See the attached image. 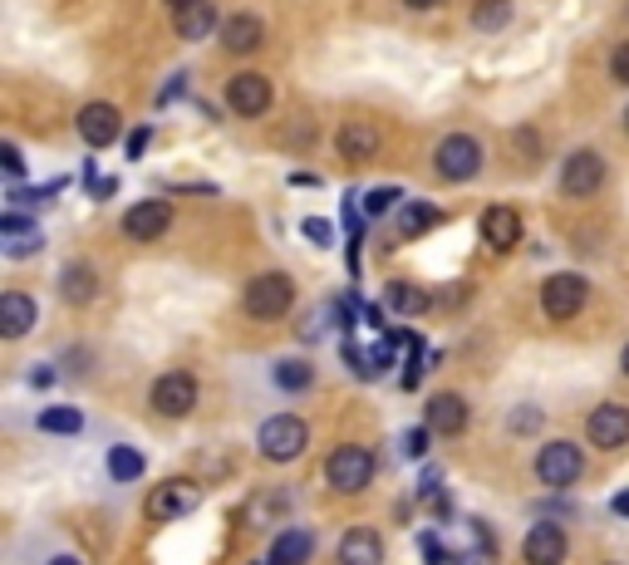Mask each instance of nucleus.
I'll list each match as a JSON object with an SVG mask.
<instances>
[{
    "label": "nucleus",
    "instance_id": "6e6552de",
    "mask_svg": "<svg viewBox=\"0 0 629 565\" xmlns=\"http://www.w3.org/2000/svg\"><path fill=\"white\" fill-rule=\"evenodd\" d=\"M147 404H153V413H163V418H187L197 408V378L182 374V369H173V374H163L153 388H147Z\"/></svg>",
    "mask_w": 629,
    "mask_h": 565
},
{
    "label": "nucleus",
    "instance_id": "c03bdc74",
    "mask_svg": "<svg viewBox=\"0 0 629 565\" xmlns=\"http://www.w3.org/2000/svg\"><path fill=\"white\" fill-rule=\"evenodd\" d=\"M49 565H84V561H74V555H55Z\"/></svg>",
    "mask_w": 629,
    "mask_h": 565
},
{
    "label": "nucleus",
    "instance_id": "72a5a7b5",
    "mask_svg": "<svg viewBox=\"0 0 629 565\" xmlns=\"http://www.w3.org/2000/svg\"><path fill=\"white\" fill-rule=\"evenodd\" d=\"M423 561H428V565H448V545H442L438 536H423Z\"/></svg>",
    "mask_w": 629,
    "mask_h": 565
},
{
    "label": "nucleus",
    "instance_id": "2eb2a0df",
    "mask_svg": "<svg viewBox=\"0 0 629 565\" xmlns=\"http://www.w3.org/2000/svg\"><path fill=\"white\" fill-rule=\"evenodd\" d=\"M423 423H428L432 433H442V437H458L462 428H467V398L462 394H432L428 404H423Z\"/></svg>",
    "mask_w": 629,
    "mask_h": 565
},
{
    "label": "nucleus",
    "instance_id": "a878e982",
    "mask_svg": "<svg viewBox=\"0 0 629 565\" xmlns=\"http://www.w3.org/2000/svg\"><path fill=\"white\" fill-rule=\"evenodd\" d=\"M442 221V207H432V202H408V207L399 212V231L403 237H423V231H432Z\"/></svg>",
    "mask_w": 629,
    "mask_h": 565
},
{
    "label": "nucleus",
    "instance_id": "39448f33",
    "mask_svg": "<svg viewBox=\"0 0 629 565\" xmlns=\"http://www.w3.org/2000/svg\"><path fill=\"white\" fill-rule=\"evenodd\" d=\"M585 305H590V280L575 276V271H560V276H550L546 286H541V310H546V320H570Z\"/></svg>",
    "mask_w": 629,
    "mask_h": 565
},
{
    "label": "nucleus",
    "instance_id": "1a4fd4ad",
    "mask_svg": "<svg viewBox=\"0 0 629 565\" xmlns=\"http://www.w3.org/2000/svg\"><path fill=\"white\" fill-rule=\"evenodd\" d=\"M226 109L236 113V119H261L265 109H271V80L265 74H232L226 80Z\"/></svg>",
    "mask_w": 629,
    "mask_h": 565
},
{
    "label": "nucleus",
    "instance_id": "2f4dec72",
    "mask_svg": "<svg viewBox=\"0 0 629 565\" xmlns=\"http://www.w3.org/2000/svg\"><path fill=\"white\" fill-rule=\"evenodd\" d=\"M305 237H310L314 247H330L334 231H330V221H324V217H305Z\"/></svg>",
    "mask_w": 629,
    "mask_h": 565
},
{
    "label": "nucleus",
    "instance_id": "4be33fe9",
    "mask_svg": "<svg viewBox=\"0 0 629 565\" xmlns=\"http://www.w3.org/2000/svg\"><path fill=\"white\" fill-rule=\"evenodd\" d=\"M212 31H216L212 0H187L182 11H177V35H182V40H206Z\"/></svg>",
    "mask_w": 629,
    "mask_h": 565
},
{
    "label": "nucleus",
    "instance_id": "9b49d317",
    "mask_svg": "<svg viewBox=\"0 0 629 565\" xmlns=\"http://www.w3.org/2000/svg\"><path fill=\"white\" fill-rule=\"evenodd\" d=\"M118 133H123V113H118L114 104L94 99L79 109V139H84L88 148H108V143H118Z\"/></svg>",
    "mask_w": 629,
    "mask_h": 565
},
{
    "label": "nucleus",
    "instance_id": "bb28decb",
    "mask_svg": "<svg viewBox=\"0 0 629 565\" xmlns=\"http://www.w3.org/2000/svg\"><path fill=\"white\" fill-rule=\"evenodd\" d=\"M511 25V0H477L472 5V31H507Z\"/></svg>",
    "mask_w": 629,
    "mask_h": 565
},
{
    "label": "nucleus",
    "instance_id": "0eeeda50",
    "mask_svg": "<svg viewBox=\"0 0 629 565\" xmlns=\"http://www.w3.org/2000/svg\"><path fill=\"white\" fill-rule=\"evenodd\" d=\"M605 188V158L595 148H575L560 163V192L566 197H595Z\"/></svg>",
    "mask_w": 629,
    "mask_h": 565
},
{
    "label": "nucleus",
    "instance_id": "4468645a",
    "mask_svg": "<svg viewBox=\"0 0 629 565\" xmlns=\"http://www.w3.org/2000/svg\"><path fill=\"white\" fill-rule=\"evenodd\" d=\"M570 551L566 531H560L556 521H536L526 531V541H521V555H526V565H560Z\"/></svg>",
    "mask_w": 629,
    "mask_h": 565
},
{
    "label": "nucleus",
    "instance_id": "a19ab883",
    "mask_svg": "<svg viewBox=\"0 0 629 565\" xmlns=\"http://www.w3.org/2000/svg\"><path fill=\"white\" fill-rule=\"evenodd\" d=\"M114 188H118V182H114V178H94V188H88V192H94V197H98V202H104V197H114Z\"/></svg>",
    "mask_w": 629,
    "mask_h": 565
},
{
    "label": "nucleus",
    "instance_id": "58836bf2",
    "mask_svg": "<svg viewBox=\"0 0 629 565\" xmlns=\"http://www.w3.org/2000/svg\"><path fill=\"white\" fill-rule=\"evenodd\" d=\"M147 139H153V133H147V129H138L133 139H128V158H143V153H147Z\"/></svg>",
    "mask_w": 629,
    "mask_h": 565
},
{
    "label": "nucleus",
    "instance_id": "6ab92c4d",
    "mask_svg": "<svg viewBox=\"0 0 629 565\" xmlns=\"http://www.w3.org/2000/svg\"><path fill=\"white\" fill-rule=\"evenodd\" d=\"M222 45L232 55H251L256 45L265 40V25H261V15H251V11H241V15H232V21H222Z\"/></svg>",
    "mask_w": 629,
    "mask_h": 565
},
{
    "label": "nucleus",
    "instance_id": "79ce46f5",
    "mask_svg": "<svg viewBox=\"0 0 629 565\" xmlns=\"http://www.w3.org/2000/svg\"><path fill=\"white\" fill-rule=\"evenodd\" d=\"M403 5H408V11H432L438 0H403Z\"/></svg>",
    "mask_w": 629,
    "mask_h": 565
},
{
    "label": "nucleus",
    "instance_id": "f8f14e48",
    "mask_svg": "<svg viewBox=\"0 0 629 565\" xmlns=\"http://www.w3.org/2000/svg\"><path fill=\"white\" fill-rule=\"evenodd\" d=\"M167 227H173V207L157 197L133 202V207L123 212V237H133V241H157Z\"/></svg>",
    "mask_w": 629,
    "mask_h": 565
},
{
    "label": "nucleus",
    "instance_id": "f704fd0d",
    "mask_svg": "<svg viewBox=\"0 0 629 565\" xmlns=\"http://www.w3.org/2000/svg\"><path fill=\"white\" fill-rule=\"evenodd\" d=\"M511 428H517V433H536L541 413H536V408H517V413H511Z\"/></svg>",
    "mask_w": 629,
    "mask_h": 565
},
{
    "label": "nucleus",
    "instance_id": "a211bd4d",
    "mask_svg": "<svg viewBox=\"0 0 629 565\" xmlns=\"http://www.w3.org/2000/svg\"><path fill=\"white\" fill-rule=\"evenodd\" d=\"M379 561H383L379 531H369V526H349V531L340 536V565H379Z\"/></svg>",
    "mask_w": 629,
    "mask_h": 565
},
{
    "label": "nucleus",
    "instance_id": "20e7f679",
    "mask_svg": "<svg viewBox=\"0 0 629 565\" xmlns=\"http://www.w3.org/2000/svg\"><path fill=\"white\" fill-rule=\"evenodd\" d=\"M432 168L448 182H472L482 172V143L472 133H448L438 143V153H432Z\"/></svg>",
    "mask_w": 629,
    "mask_h": 565
},
{
    "label": "nucleus",
    "instance_id": "37998d69",
    "mask_svg": "<svg viewBox=\"0 0 629 565\" xmlns=\"http://www.w3.org/2000/svg\"><path fill=\"white\" fill-rule=\"evenodd\" d=\"M615 512H619V516H629V492H619V496H615Z\"/></svg>",
    "mask_w": 629,
    "mask_h": 565
},
{
    "label": "nucleus",
    "instance_id": "412c9836",
    "mask_svg": "<svg viewBox=\"0 0 629 565\" xmlns=\"http://www.w3.org/2000/svg\"><path fill=\"white\" fill-rule=\"evenodd\" d=\"M29 325H35V300H29L25 290H5V296H0V335L20 339Z\"/></svg>",
    "mask_w": 629,
    "mask_h": 565
},
{
    "label": "nucleus",
    "instance_id": "aec40b11",
    "mask_svg": "<svg viewBox=\"0 0 629 565\" xmlns=\"http://www.w3.org/2000/svg\"><path fill=\"white\" fill-rule=\"evenodd\" d=\"M59 296H64V305H88V300L98 296V276L88 261H69L64 271H59Z\"/></svg>",
    "mask_w": 629,
    "mask_h": 565
},
{
    "label": "nucleus",
    "instance_id": "473e14b6",
    "mask_svg": "<svg viewBox=\"0 0 629 565\" xmlns=\"http://www.w3.org/2000/svg\"><path fill=\"white\" fill-rule=\"evenodd\" d=\"M458 565H501V561H497V551H491V545H472L467 555H458Z\"/></svg>",
    "mask_w": 629,
    "mask_h": 565
},
{
    "label": "nucleus",
    "instance_id": "5701e85b",
    "mask_svg": "<svg viewBox=\"0 0 629 565\" xmlns=\"http://www.w3.org/2000/svg\"><path fill=\"white\" fill-rule=\"evenodd\" d=\"M310 551H314V541H310L305 531H281V536H275L271 561H265V565H305V561H310Z\"/></svg>",
    "mask_w": 629,
    "mask_h": 565
},
{
    "label": "nucleus",
    "instance_id": "4c0bfd02",
    "mask_svg": "<svg viewBox=\"0 0 629 565\" xmlns=\"http://www.w3.org/2000/svg\"><path fill=\"white\" fill-rule=\"evenodd\" d=\"M0 163H5V172H10V178H25V163H20V153L10 148V143H5V148H0Z\"/></svg>",
    "mask_w": 629,
    "mask_h": 565
},
{
    "label": "nucleus",
    "instance_id": "ea45409f",
    "mask_svg": "<svg viewBox=\"0 0 629 565\" xmlns=\"http://www.w3.org/2000/svg\"><path fill=\"white\" fill-rule=\"evenodd\" d=\"M29 384H35V388H49V384H55V369H49V364L29 369Z\"/></svg>",
    "mask_w": 629,
    "mask_h": 565
},
{
    "label": "nucleus",
    "instance_id": "c9c22d12",
    "mask_svg": "<svg viewBox=\"0 0 629 565\" xmlns=\"http://www.w3.org/2000/svg\"><path fill=\"white\" fill-rule=\"evenodd\" d=\"M344 364H349V369H354V374H359V378H369V374H373V364H369V359L359 354V349H354V339H349V345H344Z\"/></svg>",
    "mask_w": 629,
    "mask_h": 565
},
{
    "label": "nucleus",
    "instance_id": "49530a36",
    "mask_svg": "<svg viewBox=\"0 0 629 565\" xmlns=\"http://www.w3.org/2000/svg\"><path fill=\"white\" fill-rule=\"evenodd\" d=\"M167 5H173V11H182V5H187V0H167Z\"/></svg>",
    "mask_w": 629,
    "mask_h": 565
},
{
    "label": "nucleus",
    "instance_id": "cd10ccee",
    "mask_svg": "<svg viewBox=\"0 0 629 565\" xmlns=\"http://www.w3.org/2000/svg\"><path fill=\"white\" fill-rule=\"evenodd\" d=\"M108 477L114 482H138L143 477V453L138 447H108Z\"/></svg>",
    "mask_w": 629,
    "mask_h": 565
},
{
    "label": "nucleus",
    "instance_id": "f3484780",
    "mask_svg": "<svg viewBox=\"0 0 629 565\" xmlns=\"http://www.w3.org/2000/svg\"><path fill=\"white\" fill-rule=\"evenodd\" d=\"M482 241H487L491 251H511L521 241V217H517V207H487L482 212Z\"/></svg>",
    "mask_w": 629,
    "mask_h": 565
},
{
    "label": "nucleus",
    "instance_id": "7c9ffc66",
    "mask_svg": "<svg viewBox=\"0 0 629 565\" xmlns=\"http://www.w3.org/2000/svg\"><path fill=\"white\" fill-rule=\"evenodd\" d=\"M609 74H615L619 84H629V40H619L615 50H609Z\"/></svg>",
    "mask_w": 629,
    "mask_h": 565
},
{
    "label": "nucleus",
    "instance_id": "c85d7f7f",
    "mask_svg": "<svg viewBox=\"0 0 629 565\" xmlns=\"http://www.w3.org/2000/svg\"><path fill=\"white\" fill-rule=\"evenodd\" d=\"M39 433H55V437L84 433V413H79V408H45V413H39Z\"/></svg>",
    "mask_w": 629,
    "mask_h": 565
},
{
    "label": "nucleus",
    "instance_id": "dca6fc26",
    "mask_svg": "<svg viewBox=\"0 0 629 565\" xmlns=\"http://www.w3.org/2000/svg\"><path fill=\"white\" fill-rule=\"evenodd\" d=\"M379 148H383V133L373 129L369 119H354L340 129V158L344 163H369V158H379Z\"/></svg>",
    "mask_w": 629,
    "mask_h": 565
},
{
    "label": "nucleus",
    "instance_id": "ddd939ff",
    "mask_svg": "<svg viewBox=\"0 0 629 565\" xmlns=\"http://www.w3.org/2000/svg\"><path fill=\"white\" fill-rule=\"evenodd\" d=\"M585 433L595 447H605V453H615V447L629 443V408L619 404H600L595 413L585 418Z\"/></svg>",
    "mask_w": 629,
    "mask_h": 565
},
{
    "label": "nucleus",
    "instance_id": "a18cd8bd",
    "mask_svg": "<svg viewBox=\"0 0 629 565\" xmlns=\"http://www.w3.org/2000/svg\"><path fill=\"white\" fill-rule=\"evenodd\" d=\"M619 369H625V374H629V345H625V354H619Z\"/></svg>",
    "mask_w": 629,
    "mask_h": 565
},
{
    "label": "nucleus",
    "instance_id": "9d476101",
    "mask_svg": "<svg viewBox=\"0 0 629 565\" xmlns=\"http://www.w3.org/2000/svg\"><path fill=\"white\" fill-rule=\"evenodd\" d=\"M580 472H585V453H580L575 443H550V447H541L536 477H541L546 486H570V482H580Z\"/></svg>",
    "mask_w": 629,
    "mask_h": 565
},
{
    "label": "nucleus",
    "instance_id": "423d86ee",
    "mask_svg": "<svg viewBox=\"0 0 629 565\" xmlns=\"http://www.w3.org/2000/svg\"><path fill=\"white\" fill-rule=\"evenodd\" d=\"M197 506H202V486L187 482V477H167V482H157L153 496H147V516H153V521H182Z\"/></svg>",
    "mask_w": 629,
    "mask_h": 565
},
{
    "label": "nucleus",
    "instance_id": "c756f323",
    "mask_svg": "<svg viewBox=\"0 0 629 565\" xmlns=\"http://www.w3.org/2000/svg\"><path fill=\"white\" fill-rule=\"evenodd\" d=\"M399 207V188H373L369 197H364V212L369 217H383V212H393Z\"/></svg>",
    "mask_w": 629,
    "mask_h": 565
},
{
    "label": "nucleus",
    "instance_id": "393cba45",
    "mask_svg": "<svg viewBox=\"0 0 629 565\" xmlns=\"http://www.w3.org/2000/svg\"><path fill=\"white\" fill-rule=\"evenodd\" d=\"M271 378H275V388H285V394H305V388L314 384V369L305 364V359H275Z\"/></svg>",
    "mask_w": 629,
    "mask_h": 565
},
{
    "label": "nucleus",
    "instance_id": "b1692460",
    "mask_svg": "<svg viewBox=\"0 0 629 565\" xmlns=\"http://www.w3.org/2000/svg\"><path fill=\"white\" fill-rule=\"evenodd\" d=\"M383 300H389L399 315H423V310H432V296L418 286H408V280H389L383 286Z\"/></svg>",
    "mask_w": 629,
    "mask_h": 565
},
{
    "label": "nucleus",
    "instance_id": "de8ad7c7",
    "mask_svg": "<svg viewBox=\"0 0 629 565\" xmlns=\"http://www.w3.org/2000/svg\"><path fill=\"white\" fill-rule=\"evenodd\" d=\"M625 129H629V109H625Z\"/></svg>",
    "mask_w": 629,
    "mask_h": 565
},
{
    "label": "nucleus",
    "instance_id": "7ed1b4c3",
    "mask_svg": "<svg viewBox=\"0 0 629 565\" xmlns=\"http://www.w3.org/2000/svg\"><path fill=\"white\" fill-rule=\"evenodd\" d=\"M324 482H330L334 492H344V496L364 492V486L373 482V453L369 447H354V443L334 447L330 462H324Z\"/></svg>",
    "mask_w": 629,
    "mask_h": 565
},
{
    "label": "nucleus",
    "instance_id": "f257e3e1",
    "mask_svg": "<svg viewBox=\"0 0 629 565\" xmlns=\"http://www.w3.org/2000/svg\"><path fill=\"white\" fill-rule=\"evenodd\" d=\"M295 305V280L281 276V271H265V276L246 280L241 290V310L251 320H285Z\"/></svg>",
    "mask_w": 629,
    "mask_h": 565
},
{
    "label": "nucleus",
    "instance_id": "e433bc0d",
    "mask_svg": "<svg viewBox=\"0 0 629 565\" xmlns=\"http://www.w3.org/2000/svg\"><path fill=\"white\" fill-rule=\"evenodd\" d=\"M428 433H432V428H428V423H423V428H418V433H408V437H403V453H408V457H418V453H423V447H428Z\"/></svg>",
    "mask_w": 629,
    "mask_h": 565
},
{
    "label": "nucleus",
    "instance_id": "f03ea898",
    "mask_svg": "<svg viewBox=\"0 0 629 565\" xmlns=\"http://www.w3.org/2000/svg\"><path fill=\"white\" fill-rule=\"evenodd\" d=\"M305 443H310V428H305L295 413L265 418V423H261V437H256V447H261L265 462H290V457L305 453Z\"/></svg>",
    "mask_w": 629,
    "mask_h": 565
}]
</instances>
